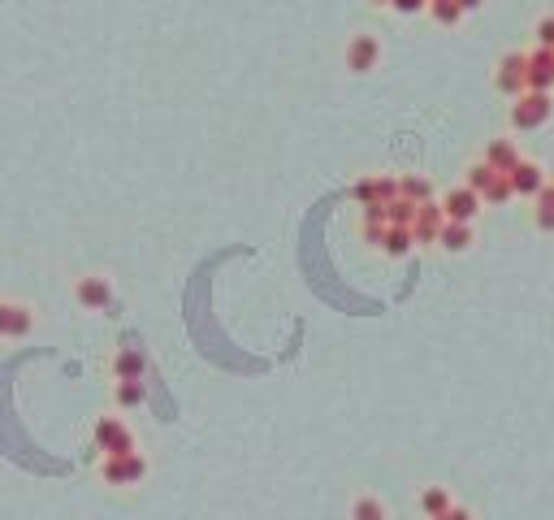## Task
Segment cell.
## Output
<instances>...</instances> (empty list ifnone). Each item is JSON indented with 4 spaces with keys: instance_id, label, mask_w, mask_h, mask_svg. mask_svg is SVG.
<instances>
[{
    "instance_id": "obj_16",
    "label": "cell",
    "mask_w": 554,
    "mask_h": 520,
    "mask_svg": "<svg viewBox=\"0 0 554 520\" xmlns=\"http://www.w3.org/2000/svg\"><path fill=\"white\" fill-rule=\"evenodd\" d=\"M489 161H494V165H515V147H511V143H494V147H489Z\"/></svg>"
},
{
    "instance_id": "obj_15",
    "label": "cell",
    "mask_w": 554,
    "mask_h": 520,
    "mask_svg": "<svg viewBox=\"0 0 554 520\" xmlns=\"http://www.w3.org/2000/svg\"><path fill=\"white\" fill-rule=\"evenodd\" d=\"M420 503H424V512H429V516H442V512L450 507V499H446L442 490H424V499H420Z\"/></svg>"
},
{
    "instance_id": "obj_6",
    "label": "cell",
    "mask_w": 554,
    "mask_h": 520,
    "mask_svg": "<svg viewBox=\"0 0 554 520\" xmlns=\"http://www.w3.org/2000/svg\"><path fill=\"white\" fill-rule=\"evenodd\" d=\"M550 117V100H546V91L541 95H528V100L515 109V126H537V121Z\"/></svg>"
},
{
    "instance_id": "obj_7",
    "label": "cell",
    "mask_w": 554,
    "mask_h": 520,
    "mask_svg": "<svg viewBox=\"0 0 554 520\" xmlns=\"http://www.w3.org/2000/svg\"><path fill=\"white\" fill-rule=\"evenodd\" d=\"M550 79H554V53H550V48H541L537 57H528V83L546 87Z\"/></svg>"
},
{
    "instance_id": "obj_9",
    "label": "cell",
    "mask_w": 554,
    "mask_h": 520,
    "mask_svg": "<svg viewBox=\"0 0 554 520\" xmlns=\"http://www.w3.org/2000/svg\"><path fill=\"white\" fill-rule=\"evenodd\" d=\"M446 208H450V217H455V221H468L472 213H476V191H450L446 195Z\"/></svg>"
},
{
    "instance_id": "obj_13",
    "label": "cell",
    "mask_w": 554,
    "mask_h": 520,
    "mask_svg": "<svg viewBox=\"0 0 554 520\" xmlns=\"http://www.w3.org/2000/svg\"><path fill=\"white\" fill-rule=\"evenodd\" d=\"M143 382H121L117 386V404H126V408H135V404H143Z\"/></svg>"
},
{
    "instance_id": "obj_17",
    "label": "cell",
    "mask_w": 554,
    "mask_h": 520,
    "mask_svg": "<svg viewBox=\"0 0 554 520\" xmlns=\"http://www.w3.org/2000/svg\"><path fill=\"white\" fill-rule=\"evenodd\" d=\"M433 13H438V22H455L459 18V5H455V0H438Z\"/></svg>"
},
{
    "instance_id": "obj_19",
    "label": "cell",
    "mask_w": 554,
    "mask_h": 520,
    "mask_svg": "<svg viewBox=\"0 0 554 520\" xmlns=\"http://www.w3.org/2000/svg\"><path fill=\"white\" fill-rule=\"evenodd\" d=\"M420 5H424V0H394V9H407V13L420 9Z\"/></svg>"
},
{
    "instance_id": "obj_1",
    "label": "cell",
    "mask_w": 554,
    "mask_h": 520,
    "mask_svg": "<svg viewBox=\"0 0 554 520\" xmlns=\"http://www.w3.org/2000/svg\"><path fill=\"white\" fill-rule=\"evenodd\" d=\"M35 326V312L18 300H0V338H27Z\"/></svg>"
},
{
    "instance_id": "obj_20",
    "label": "cell",
    "mask_w": 554,
    "mask_h": 520,
    "mask_svg": "<svg viewBox=\"0 0 554 520\" xmlns=\"http://www.w3.org/2000/svg\"><path fill=\"white\" fill-rule=\"evenodd\" d=\"M455 5H459V9H476V5H481V0H455Z\"/></svg>"
},
{
    "instance_id": "obj_3",
    "label": "cell",
    "mask_w": 554,
    "mask_h": 520,
    "mask_svg": "<svg viewBox=\"0 0 554 520\" xmlns=\"http://www.w3.org/2000/svg\"><path fill=\"white\" fill-rule=\"evenodd\" d=\"M377 57H381V48H377V39H372V35H356V39H351V48H346V65L356 69V74L372 69V65H377Z\"/></svg>"
},
{
    "instance_id": "obj_5",
    "label": "cell",
    "mask_w": 554,
    "mask_h": 520,
    "mask_svg": "<svg viewBox=\"0 0 554 520\" xmlns=\"http://www.w3.org/2000/svg\"><path fill=\"white\" fill-rule=\"evenodd\" d=\"M95 438L104 442V451H113V455H130V429L117 425V420H100Z\"/></svg>"
},
{
    "instance_id": "obj_4",
    "label": "cell",
    "mask_w": 554,
    "mask_h": 520,
    "mask_svg": "<svg viewBox=\"0 0 554 520\" xmlns=\"http://www.w3.org/2000/svg\"><path fill=\"white\" fill-rule=\"evenodd\" d=\"M143 473H147V464H143V455H135V451H130V455H117V460L104 464V477H109V481H139Z\"/></svg>"
},
{
    "instance_id": "obj_2",
    "label": "cell",
    "mask_w": 554,
    "mask_h": 520,
    "mask_svg": "<svg viewBox=\"0 0 554 520\" xmlns=\"http://www.w3.org/2000/svg\"><path fill=\"white\" fill-rule=\"evenodd\" d=\"M74 295H79V304H83V308H109V300H113V286H109V278L87 274V278H79Z\"/></svg>"
},
{
    "instance_id": "obj_8",
    "label": "cell",
    "mask_w": 554,
    "mask_h": 520,
    "mask_svg": "<svg viewBox=\"0 0 554 520\" xmlns=\"http://www.w3.org/2000/svg\"><path fill=\"white\" fill-rule=\"evenodd\" d=\"M113 368H117L121 382H139V378H143V356L135 352V347H126V352L113 360Z\"/></svg>"
},
{
    "instance_id": "obj_18",
    "label": "cell",
    "mask_w": 554,
    "mask_h": 520,
    "mask_svg": "<svg viewBox=\"0 0 554 520\" xmlns=\"http://www.w3.org/2000/svg\"><path fill=\"white\" fill-rule=\"evenodd\" d=\"M537 39H541V48H554V18H546L537 27Z\"/></svg>"
},
{
    "instance_id": "obj_11",
    "label": "cell",
    "mask_w": 554,
    "mask_h": 520,
    "mask_svg": "<svg viewBox=\"0 0 554 520\" xmlns=\"http://www.w3.org/2000/svg\"><path fill=\"white\" fill-rule=\"evenodd\" d=\"M446 247H450V252H464V247H468V239H472V230H468V221H455V226H450L446 234Z\"/></svg>"
},
{
    "instance_id": "obj_21",
    "label": "cell",
    "mask_w": 554,
    "mask_h": 520,
    "mask_svg": "<svg viewBox=\"0 0 554 520\" xmlns=\"http://www.w3.org/2000/svg\"><path fill=\"white\" fill-rule=\"evenodd\" d=\"M372 5H394V0H372Z\"/></svg>"
},
{
    "instance_id": "obj_10",
    "label": "cell",
    "mask_w": 554,
    "mask_h": 520,
    "mask_svg": "<svg viewBox=\"0 0 554 520\" xmlns=\"http://www.w3.org/2000/svg\"><path fill=\"white\" fill-rule=\"evenodd\" d=\"M524 65H528L524 57H511V61H502V74H498V83L515 91V87H520V74H524Z\"/></svg>"
},
{
    "instance_id": "obj_14",
    "label": "cell",
    "mask_w": 554,
    "mask_h": 520,
    "mask_svg": "<svg viewBox=\"0 0 554 520\" xmlns=\"http://www.w3.org/2000/svg\"><path fill=\"white\" fill-rule=\"evenodd\" d=\"M515 187H520V191H537V187H541L537 169H533V165H515Z\"/></svg>"
},
{
    "instance_id": "obj_12",
    "label": "cell",
    "mask_w": 554,
    "mask_h": 520,
    "mask_svg": "<svg viewBox=\"0 0 554 520\" xmlns=\"http://www.w3.org/2000/svg\"><path fill=\"white\" fill-rule=\"evenodd\" d=\"M351 516H356V520H386V507L364 494V499H356V512H351Z\"/></svg>"
}]
</instances>
